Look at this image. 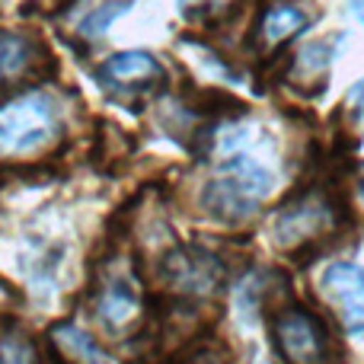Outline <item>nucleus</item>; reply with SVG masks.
<instances>
[{
    "label": "nucleus",
    "instance_id": "obj_1",
    "mask_svg": "<svg viewBox=\"0 0 364 364\" xmlns=\"http://www.w3.org/2000/svg\"><path fill=\"white\" fill-rule=\"evenodd\" d=\"M272 173L256 157L233 154L220 166L218 179L208 186L205 205L224 220H243L256 211V205L272 192Z\"/></svg>",
    "mask_w": 364,
    "mask_h": 364
},
{
    "label": "nucleus",
    "instance_id": "obj_2",
    "mask_svg": "<svg viewBox=\"0 0 364 364\" xmlns=\"http://www.w3.org/2000/svg\"><path fill=\"white\" fill-rule=\"evenodd\" d=\"M58 106L48 93H23L0 106V154H32L55 134Z\"/></svg>",
    "mask_w": 364,
    "mask_h": 364
},
{
    "label": "nucleus",
    "instance_id": "obj_3",
    "mask_svg": "<svg viewBox=\"0 0 364 364\" xmlns=\"http://www.w3.org/2000/svg\"><path fill=\"white\" fill-rule=\"evenodd\" d=\"M272 342L284 364H323L326 361V326L304 307L278 310L272 316Z\"/></svg>",
    "mask_w": 364,
    "mask_h": 364
},
{
    "label": "nucleus",
    "instance_id": "obj_4",
    "mask_svg": "<svg viewBox=\"0 0 364 364\" xmlns=\"http://www.w3.org/2000/svg\"><path fill=\"white\" fill-rule=\"evenodd\" d=\"M323 294L336 307L348 333L364 329V265L336 262L323 272Z\"/></svg>",
    "mask_w": 364,
    "mask_h": 364
},
{
    "label": "nucleus",
    "instance_id": "obj_5",
    "mask_svg": "<svg viewBox=\"0 0 364 364\" xmlns=\"http://www.w3.org/2000/svg\"><path fill=\"white\" fill-rule=\"evenodd\" d=\"M329 227H333V208L316 195H307V198L288 205L275 218V240L282 246H301L307 240L320 237Z\"/></svg>",
    "mask_w": 364,
    "mask_h": 364
},
{
    "label": "nucleus",
    "instance_id": "obj_6",
    "mask_svg": "<svg viewBox=\"0 0 364 364\" xmlns=\"http://www.w3.org/2000/svg\"><path fill=\"white\" fill-rule=\"evenodd\" d=\"M100 80L119 93H147L164 80V68L147 51H122L102 64Z\"/></svg>",
    "mask_w": 364,
    "mask_h": 364
},
{
    "label": "nucleus",
    "instance_id": "obj_7",
    "mask_svg": "<svg viewBox=\"0 0 364 364\" xmlns=\"http://www.w3.org/2000/svg\"><path fill=\"white\" fill-rule=\"evenodd\" d=\"M166 278L173 282V288H179L182 294L205 297L218 288V282L224 278V269L218 265V259L208 256L201 250H182L166 256Z\"/></svg>",
    "mask_w": 364,
    "mask_h": 364
},
{
    "label": "nucleus",
    "instance_id": "obj_8",
    "mask_svg": "<svg viewBox=\"0 0 364 364\" xmlns=\"http://www.w3.org/2000/svg\"><path fill=\"white\" fill-rule=\"evenodd\" d=\"M141 314V301L138 291L132 288V282L122 275H112L100 284L96 291V316L106 323L109 329H128Z\"/></svg>",
    "mask_w": 364,
    "mask_h": 364
},
{
    "label": "nucleus",
    "instance_id": "obj_9",
    "mask_svg": "<svg viewBox=\"0 0 364 364\" xmlns=\"http://www.w3.org/2000/svg\"><path fill=\"white\" fill-rule=\"evenodd\" d=\"M310 23V16L301 10V6L294 4H275L265 10V16L259 19V42L265 45V48H275V45L288 42L291 36H297V32H304Z\"/></svg>",
    "mask_w": 364,
    "mask_h": 364
},
{
    "label": "nucleus",
    "instance_id": "obj_10",
    "mask_svg": "<svg viewBox=\"0 0 364 364\" xmlns=\"http://www.w3.org/2000/svg\"><path fill=\"white\" fill-rule=\"evenodd\" d=\"M36 61V45L23 32H0V87L23 80Z\"/></svg>",
    "mask_w": 364,
    "mask_h": 364
},
{
    "label": "nucleus",
    "instance_id": "obj_11",
    "mask_svg": "<svg viewBox=\"0 0 364 364\" xmlns=\"http://www.w3.org/2000/svg\"><path fill=\"white\" fill-rule=\"evenodd\" d=\"M51 342H55L58 355L68 364H109V355L96 346L93 336H87L83 329L61 323L51 329Z\"/></svg>",
    "mask_w": 364,
    "mask_h": 364
},
{
    "label": "nucleus",
    "instance_id": "obj_12",
    "mask_svg": "<svg viewBox=\"0 0 364 364\" xmlns=\"http://www.w3.org/2000/svg\"><path fill=\"white\" fill-rule=\"evenodd\" d=\"M0 364H38V352L32 339L19 329L0 333Z\"/></svg>",
    "mask_w": 364,
    "mask_h": 364
},
{
    "label": "nucleus",
    "instance_id": "obj_13",
    "mask_svg": "<svg viewBox=\"0 0 364 364\" xmlns=\"http://www.w3.org/2000/svg\"><path fill=\"white\" fill-rule=\"evenodd\" d=\"M125 10H128V4H119V0H109V4H100V6H96V10L90 13V16L80 23V36H87V38L102 36V32H106L109 26H112L115 19H119Z\"/></svg>",
    "mask_w": 364,
    "mask_h": 364
},
{
    "label": "nucleus",
    "instance_id": "obj_14",
    "mask_svg": "<svg viewBox=\"0 0 364 364\" xmlns=\"http://www.w3.org/2000/svg\"><path fill=\"white\" fill-rule=\"evenodd\" d=\"M346 106L352 109L355 115H361V119H364V80H358L352 90H348V96H346Z\"/></svg>",
    "mask_w": 364,
    "mask_h": 364
},
{
    "label": "nucleus",
    "instance_id": "obj_15",
    "mask_svg": "<svg viewBox=\"0 0 364 364\" xmlns=\"http://www.w3.org/2000/svg\"><path fill=\"white\" fill-rule=\"evenodd\" d=\"M186 364H224V358H220L218 352H211V348H201V352H195Z\"/></svg>",
    "mask_w": 364,
    "mask_h": 364
},
{
    "label": "nucleus",
    "instance_id": "obj_16",
    "mask_svg": "<svg viewBox=\"0 0 364 364\" xmlns=\"http://www.w3.org/2000/svg\"><path fill=\"white\" fill-rule=\"evenodd\" d=\"M348 10H352V16L364 26V0H348Z\"/></svg>",
    "mask_w": 364,
    "mask_h": 364
},
{
    "label": "nucleus",
    "instance_id": "obj_17",
    "mask_svg": "<svg viewBox=\"0 0 364 364\" xmlns=\"http://www.w3.org/2000/svg\"><path fill=\"white\" fill-rule=\"evenodd\" d=\"M358 188H361V198H364V170H361V176H358Z\"/></svg>",
    "mask_w": 364,
    "mask_h": 364
}]
</instances>
